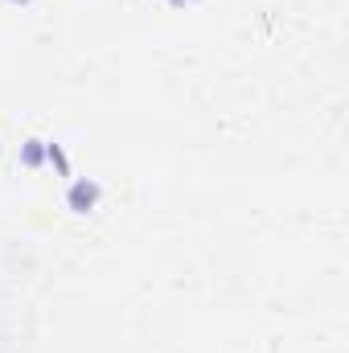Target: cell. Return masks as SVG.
Segmentation results:
<instances>
[{
	"instance_id": "1",
	"label": "cell",
	"mask_w": 349,
	"mask_h": 353,
	"mask_svg": "<svg viewBox=\"0 0 349 353\" xmlns=\"http://www.w3.org/2000/svg\"><path fill=\"white\" fill-rule=\"evenodd\" d=\"M91 197H95V189H86V185H78V189H74V206H86Z\"/></svg>"
}]
</instances>
